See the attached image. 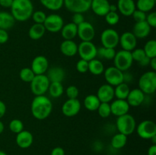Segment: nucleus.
I'll list each match as a JSON object with an SVG mask.
<instances>
[{
	"label": "nucleus",
	"mask_w": 156,
	"mask_h": 155,
	"mask_svg": "<svg viewBox=\"0 0 156 155\" xmlns=\"http://www.w3.org/2000/svg\"><path fill=\"white\" fill-rule=\"evenodd\" d=\"M6 105L2 100H0V119L5 115Z\"/></svg>",
	"instance_id": "nucleus-51"
},
{
	"label": "nucleus",
	"mask_w": 156,
	"mask_h": 155,
	"mask_svg": "<svg viewBox=\"0 0 156 155\" xmlns=\"http://www.w3.org/2000/svg\"><path fill=\"white\" fill-rule=\"evenodd\" d=\"M149 65L152 68V71H156V57L152 58L150 59V62H149Z\"/></svg>",
	"instance_id": "nucleus-56"
},
{
	"label": "nucleus",
	"mask_w": 156,
	"mask_h": 155,
	"mask_svg": "<svg viewBox=\"0 0 156 155\" xmlns=\"http://www.w3.org/2000/svg\"><path fill=\"white\" fill-rule=\"evenodd\" d=\"M139 89L145 94H152L156 91V72L154 71H146L139 79Z\"/></svg>",
	"instance_id": "nucleus-4"
},
{
	"label": "nucleus",
	"mask_w": 156,
	"mask_h": 155,
	"mask_svg": "<svg viewBox=\"0 0 156 155\" xmlns=\"http://www.w3.org/2000/svg\"><path fill=\"white\" fill-rule=\"evenodd\" d=\"M11 14L16 21L24 22L31 18L34 5L31 0H13Z\"/></svg>",
	"instance_id": "nucleus-2"
},
{
	"label": "nucleus",
	"mask_w": 156,
	"mask_h": 155,
	"mask_svg": "<svg viewBox=\"0 0 156 155\" xmlns=\"http://www.w3.org/2000/svg\"><path fill=\"white\" fill-rule=\"evenodd\" d=\"M147 155H156V145L152 144L149 147L147 151Z\"/></svg>",
	"instance_id": "nucleus-55"
},
{
	"label": "nucleus",
	"mask_w": 156,
	"mask_h": 155,
	"mask_svg": "<svg viewBox=\"0 0 156 155\" xmlns=\"http://www.w3.org/2000/svg\"><path fill=\"white\" fill-rule=\"evenodd\" d=\"M133 75L131 74L128 72H123V82L128 84L129 82H130L133 80Z\"/></svg>",
	"instance_id": "nucleus-53"
},
{
	"label": "nucleus",
	"mask_w": 156,
	"mask_h": 155,
	"mask_svg": "<svg viewBox=\"0 0 156 155\" xmlns=\"http://www.w3.org/2000/svg\"><path fill=\"white\" fill-rule=\"evenodd\" d=\"M78 26L74 23L70 22L64 24L61 29V35L64 40H73L77 36Z\"/></svg>",
	"instance_id": "nucleus-26"
},
{
	"label": "nucleus",
	"mask_w": 156,
	"mask_h": 155,
	"mask_svg": "<svg viewBox=\"0 0 156 155\" xmlns=\"http://www.w3.org/2000/svg\"><path fill=\"white\" fill-rule=\"evenodd\" d=\"M77 36L82 41H92L95 36V29L88 21H83L78 25Z\"/></svg>",
	"instance_id": "nucleus-13"
},
{
	"label": "nucleus",
	"mask_w": 156,
	"mask_h": 155,
	"mask_svg": "<svg viewBox=\"0 0 156 155\" xmlns=\"http://www.w3.org/2000/svg\"><path fill=\"white\" fill-rule=\"evenodd\" d=\"M82 104L77 99H68L62 104L61 110L62 114L66 117L76 116L80 112Z\"/></svg>",
	"instance_id": "nucleus-14"
},
{
	"label": "nucleus",
	"mask_w": 156,
	"mask_h": 155,
	"mask_svg": "<svg viewBox=\"0 0 156 155\" xmlns=\"http://www.w3.org/2000/svg\"><path fill=\"white\" fill-rule=\"evenodd\" d=\"M110 12H117V5H110Z\"/></svg>",
	"instance_id": "nucleus-57"
},
{
	"label": "nucleus",
	"mask_w": 156,
	"mask_h": 155,
	"mask_svg": "<svg viewBox=\"0 0 156 155\" xmlns=\"http://www.w3.org/2000/svg\"><path fill=\"white\" fill-rule=\"evenodd\" d=\"M146 56L150 59L156 57V40L152 39L146 43L143 48Z\"/></svg>",
	"instance_id": "nucleus-37"
},
{
	"label": "nucleus",
	"mask_w": 156,
	"mask_h": 155,
	"mask_svg": "<svg viewBox=\"0 0 156 155\" xmlns=\"http://www.w3.org/2000/svg\"><path fill=\"white\" fill-rule=\"evenodd\" d=\"M116 51L115 49L106 48V47H100L97 50V56L105 59L107 60H112L115 56Z\"/></svg>",
	"instance_id": "nucleus-36"
},
{
	"label": "nucleus",
	"mask_w": 156,
	"mask_h": 155,
	"mask_svg": "<svg viewBox=\"0 0 156 155\" xmlns=\"http://www.w3.org/2000/svg\"><path fill=\"white\" fill-rule=\"evenodd\" d=\"M146 99V94L139 88L130 90L126 98V101L130 106L136 107L143 104Z\"/></svg>",
	"instance_id": "nucleus-19"
},
{
	"label": "nucleus",
	"mask_w": 156,
	"mask_h": 155,
	"mask_svg": "<svg viewBox=\"0 0 156 155\" xmlns=\"http://www.w3.org/2000/svg\"><path fill=\"white\" fill-rule=\"evenodd\" d=\"M110 105H111V114L117 117L128 113L130 107L126 100H120V99L112 100Z\"/></svg>",
	"instance_id": "nucleus-18"
},
{
	"label": "nucleus",
	"mask_w": 156,
	"mask_h": 155,
	"mask_svg": "<svg viewBox=\"0 0 156 155\" xmlns=\"http://www.w3.org/2000/svg\"><path fill=\"white\" fill-rule=\"evenodd\" d=\"M152 27L148 24L146 21L141 22H136L133 28L132 33L135 35L137 39H143L150 34Z\"/></svg>",
	"instance_id": "nucleus-23"
},
{
	"label": "nucleus",
	"mask_w": 156,
	"mask_h": 155,
	"mask_svg": "<svg viewBox=\"0 0 156 155\" xmlns=\"http://www.w3.org/2000/svg\"><path fill=\"white\" fill-rule=\"evenodd\" d=\"M119 44L121 46L122 50L131 52L136 48L137 38L132 32L126 31L120 36Z\"/></svg>",
	"instance_id": "nucleus-15"
},
{
	"label": "nucleus",
	"mask_w": 156,
	"mask_h": 155,
	"mask_svg": "<svg viewBox=\"0 0 156 155\" xmlns=\"http://www.w3.org/2000/svg\"><path fill=\"white\" fill-rule=\"evenodd\" d=\"M30 68L36 74H44L49 68V62L44 56H37L32 60Z\"/></svg>",
	"instance_id": "nucleus-16"
},
{
	"label": "nucleus",
	"mask_w": 156,
	"mask_h": 155,
	"mask_svg": "<svg viewBox=\"0 0 156 155\" xmlns=\"http://www.w3.org/2000/svg\"><path fill=\"white\" fill-rule=\"evenodd\" d=\"M88 71L94 75H101L105 71L103 62L97 59H91L88 62Z\"/></svg>",
	"instance_id": "nucleus-30"
},
{
	"label": "nucleus",
	"mask_w": 156,
	"mask_h": 155,
	"mask_svg": "<svg viewBox=\"0 0 156 155\" xmlns=\"http://www.w3.org/2000/svg\"><path fill=\"white\" fill-rule=\"evenodd\" d=\"M17 145L22 149H27L32 145L34 142V136L29 131L23 130L16 134L15 138Z\"/></svg>",
	"instance_id": "nucleus-21"
},
{
	"label": "nucleus",
	"mask_w": 156,
	"mask_h": 155,
	"mask_svg": "<svg viewBox=\"0 0 156 155\" xmlns=\"http://www.w3.org/2000/svg\"><path fill=\"white\" fill-rule=\"evenodd\" d=\"M146 21L148 23L151 27H156V12H152L149 14L146 15Z\"/></svg>",
	"instance_id": "nucleus-47"
},
{
	"label": "nucleus",
	"mask_w": 156,
	"mask_h": 155,
	"mask_svg": "<svg viewBox=\"0 0 156 155\" xmlns=\"http://www.w3.org/2000/svg\"><path fill=\"white\" fill-rule=\"evenodd\" d=\"M116 127L120 133L128 136L133 133L134 131L136 130V122L132 115L126 113L117 117L116 121Z\"/></svg>",
	"instance_id": "nucleus-3"
},
{
	"label": "nucleus",
	"mask_w": 156,
	"mask_h": 155,
	"mask_svg": "<svg viewBox=\"0 0 156 155\" xmlns=\"http://www.w3.org/2000/svg\"><path fill=\"white\" fill-rule=\"evenodd\" d=\"M156 0H137L136 7L138 10L145 12H149L154 9Z\"/></svg>",
	"instance_id": "nucleus-34"
},
{
	"label": "nucleus",
	"mask_w": 156,
	"mask_h": 155,
	"mask_svg": "<svg viewBox=\"0 0 156 155\" xmlns=\"http://www.w3.org/2000/svg\"><path fill=\"white\" fill-rule=\"evenodd\" d=\"M117 11L122 15L126 17L132 16L134 11L136 9L134 0H118L117 4Z\"/></svg>",
	"instance_id": "nucleus-22"
},
{
	"label": "nucleus",
	"mask_w": 156,
	"mask_h": 155,
	"mask_svg": "<svg viewBox=\"0 0 156 155\" xmlns=\"http://www.w3.org/2000/svg\"><path fill=\"white\" fill-rule=\"evenodd\" d=\"M50 81L44 74H36L30 83V91L35 96L44 95L47 92Z\"/></svg>",
	"instance_id": "nucleus-5"
},
{
	"label": "nucleus",
	"mask_w": 156,
	"mask_h": 155,
	"mask_svg": "<svg viewBox=\"0 0 156 155\" xmlns=\"http://www.w3.org/2000/svg\"><path fill=\"white\" fill-rule=\"evenodd\" d=\"M114 64L116 68L120 69L122 71H126L131 68L133 63L131 52L126 50H119L116 52L115 56L114 58Z\"/></svg>",
	"instance_id": "nucleus-6"
},
{
	"label": "nucleus",
	"mask_w": 156,
	"mask_h": 155,
	"mask_svg": "<svg viewBox=\"0 0 156 155\" xmlns=\"http://www.w3.org/2000/svg\"><path fill=\"white\" fill-rule=\"evenodd\" d=\"M98 115L101 118H108L111 115V109L110 103H101V102L97 109Z\"/></svg>",
	"instance_id": "nucleus-39"
},
{
	"label": "nucleus",
	"mask_w": 156,
	"mask_h": 155,
	"mask_svg": "<svg viewBox=\"0 0 156 155\" xmlns=\"http://www.w3.org/2000/svg\"><path fill=\"white\" fill-rule=\"evenodd\" d=\"M129 91H130V88L128 84L125 82H122L121 84L114 87V96L117 99L126 100Z\"/></svg>",
	"instance_id": "nucleus-31"
},
{
	"label": "nucleus",
	"mask_w": 156,
	"mask_h": 155,
	"mask_svg": "<svg viewBox=\"0 0 156 155\" xmlns=\"http://www.w3.org/2000/svg\"><path fill=\"white\" fill-rule=\"evenodd\" d=\"M53 110V103L45 95L35 96L30 105V112L36 119L44 120L50 116Z\"/></svg>",
	"instance_id": "nucleus-1"
},
{
	"label": "nucleus",
	"mask_w": 156,
	"mask_h": 155,
	"mask_svg": "<svg viewBox=\"0 0 156 155\" xmlns=\"http://www.w3.org/2000/svg\"><path fill=\"white\" fill-rule=\"evenodd\" d=\"M46 75L50 82H62L65 78L66 72L61 67L54 66L48 68Z\"/></svg>",
	"instance_id": "nucleus-25"
},
{
	"label": "nucleus",
	"mask_w": 156,
	"mask_h": 155,
	"mask_svg": "<svg viewBox=\"0 0 156 155\" xmlns=\"http://www.w3.org/2000/svg\"><path fill=\"white\" fill-rule=\"evenodd\" d=\"M137 135L145 140H151L156 135V124L152 120L146 119L136 126Z\"/></svg>",
	"instance_id": "nucleus-7"
},
{
	"label": "nucleus",
	"mask_w": 156,
	"mask_h": 155,
	"mask_svg": "<svg viewBox=\"0 0 156 155\" xmlns=\"http://www.w3.org/2000/svg\"><path fill=\"white\" fill-rule=\"evenodd\" d=\"M91 0H64L63 5L72 13H85L91 8Z\"/></svg>",
	"instance_id": "nucleus-10"
},
{
	"label": "nucleus",
	"mask_w": 156,
	"mask_h": 155,
	"mask_svg": "<svg viewBox=\"0 0 156 155\" xmlns=\"http://www.w3.org/2000/svg\"><path fill=\"white\" fill-rule=\"evenodd\" d=\"M84 106L85 109L91 112L97 111L99 105H100L101 101L98 98L97 95L95 94H89L87 95L84 99Z\"/></svg>",
	"instance_id": "nucleus-29"
},
{
	"label": "nucleus",
	"mask_w": 156,
	"mask_h": 155,
	"mask_svg": "<svg viewBox=\"0 0 156 155\" xmlns=\"http://www.w3.org/2000/svg\"><path fill=\"white\" fill-rule=\"evenodd\" d=\"M46 29L43 24H34L31 25L28 30V36L33 40H38L44 36Z\"/></svg>",
	"instance_id": "nucleus-27"
},
{
	"label": "nucleus",
	"mask_w": 156,
	"mask_h": 155,
	"mask_svg": "<svg viewBox=\"0 0 156 155\" xmlns=\"http://www.w3.org/2000/svg\"><path fill=\"white\" fill-rule=\"evenodd\" d=\"M127 143V136L123 134L118 133L115 134L112 137L111 141V144L114 149H121L125 147Z\"/></svg>",
	"instance_id": "nucleus-33"
},
{
	"label": "nucleus",
	"mask_w": 156,
	"mask_h": 155,
	"mask_svg": "<svg viewBox=\"0 0 156 155\" xmlns=\"http://www.w3.org/2000/svg\"><path fill=\"white\" fill-rule=\"evenodd\" d=\"M109 155H114V154H109Z\"/></svg>",
	"instance_id": "nucleus-60"
},
{
	"label": "nucleus",
	"mask_w": 156,
	"mask_h": 155,
	"mask_svg": "<svg viewBox=\"0 0 156 155\" xmlns=\"http://www.w3.org/2000/svg\"><path fill=\"white\" fill-rule=\"evenodd\" d=\"M105 21L109 25L114 26L120 21V15L117 12H109L105 16Z\"/></svg>",
	"instance_id": "nucleus-41"
},
{
	"label": "nucleus",
	"mask_w": 156,
	"mask_h": 155,
	"mask_svg": "<svg viewBox=\"0 0 156 155\" xmlns=\"http://www.w3.org/2000/svg\"><path fill=\"white\" fill-rule=\"evenodd\" d=\"M0 155H7V153L3 151V150H0Z\"/></svg>",
	"instance_id": "nucleus-59"
},
{
	"label": "nucleus",
	"mask_w": 156,
	"mask_h": 155,
	"mask_svg": "<svg viewBox=\"0 0 156 155\" xmlns=\"http://www.w3.org/2000/svg\"><path fill=\"white\" fill-rule=\"evenodd\" d=\"M60 51L67 57H73L78 53V45L73 40H64L60 44Z\"/></svg>",
	"instance_id": "nucleus-24"
},
{
	"label": "nucleus",
	"mask_w": 156,
	"mask_h": 155,
	"mask_svg": "<svg viewBox=\"0 0 156 155\" xmlns=\"http://www.w3.org/2000/svg\"><path fill=\"white\" fill-rule=\"evenodd\" d=\"M13 0H0V6L3 8H11Z\"/></svg>",
	"instance_id": "nucleus-52"
},
{
	"label": "nucleus",
	"mask_w": 156,
	"mask_h": 155,
	"mask_svg": "<svg viewBox=\"0 0 156 155\" xmlns=\"http://www.w3.org/2000/svg\"><path fill=\"white\" fill-rule=\"evenodd\" d=\"M85 21V18H84L83 14L82 13H73V18H72V22L74 23L76 25H79L81 23Z\"/></svg>",
	"instance_id": "nucleus-48"
},
{
	"label": "nucleus",
	"mask_w": 156,
	"mask_h": 155,
	"mask_svg": "<svg viewBox=\"0 0 156 155\" xmlns=\"http://www.w3.org/2000/svg\"><path fill=\"white\" fill-rule=\"evenodd\" d=\"M76 69L79 73H86L88 71V62L81 59L76 63Z\"/></svg>",
	"instance_id": "nucleus-45"
},
{
	"label": "nucleus",
	"mask_w": 156,
	"mask_h": 155,
	"mask_svg": "<svg viewBox=\"0 0 156 155\" xmlns=\"http://www.w3.org/2000/svg\"><path fill=\"white\" fill-rule=\"evenodd\" d=\"M119 40L120 35L114 29L107 28L102 31L101 35V42L102 46L115 49L119 45Z\"/></svg>",
	"instance_id": "nucleus-9"
},
{
	"label": "nucleus",
	"mask_w": 156,
	"mask_h": 155,
	"mask_svg": "<svg viewBox=\"0 0 156 155\" xmlns=\"http://www.w3.org/2000/svg\"><path fill=\"white\" fill-rule=\"evenodd\" d=\"M131 55L133 62L135 61L138 63L141 62L145 57H146V55L143 48H135L133 51H131Z\"/></svg>",
	"instance_id": "nucleus-42"
},
{
	"label": "nucleus",
	"mask_w": 156,
	"mask_h": 155,
	"mask_svg": "<svg viewBox=\"0 0 156 155\" xmlns=\"http://www.w3.org/2000/svg\"><path fill=\"white\" fill-rule=\"evenodd\" d=\"M50 155H65V150L61 147H56L51 150Z\"/></svg>",
	"instance_id": "nucleus-50"
},
{
	"label": "nucleus",
	"mask_w": 156,
	"mask_h": 155,
	"mask_svg": "<svg viewBox=\"0 0 156 155\" xmlns=\"http://www.w3.org/2000/svg\"><path fill=\"white\" fill-rule=\"evenodd\" d=\"M47 91L53 98H59L63 94L64 87L62 82H50Z\"/></svg>",
	"instance_id": "nucleus-32"
},
{
	"label": "nucleus",
	"mask_w": 156,
	"mask_h": 155,
	"mask_svg": "<svg viewBox=\"0 0 156 155\" xmlns=\"http://www.w3.org/2000/svg\"><path fill=\"white\" fill-rule=\"evenodd\" d=\"M110 5L108 0H91L90 9L98 16L105 17L110 12Z\"/></svg>",
	"instance_id": "nucleus-20"
},
{
	"label": "nucleus",
	"mask_w": 156,
	"mask_h": 155,
	"mask_svg": "<svg viewBox=\"0 0 156 155\" xmlns=\"http://www.w3.org/2000/svg\"><path fill=\"white\" fill-rule=\"evenodd\" d=\"M66 94L68 99H77L79 94V90L75 85H69L66 89Z\"/></svg>",
	"instance_id": "nucleus-44"
},
{
	"label": "nucleus",
	"mask_w": 156,
	"mask_h": 155,
	"mask_svg": "<svg viewBox=\"0 0 156 155\" xmlns=\"http://www.w3.org/2000/svg\"><path fill=\"white\" fill-rule=\"evenodd\" d=\"M105 79L107 84L115 87L123 82V71H120L115 66H110L104 71Z\"/></svg>",
	"instance_id": "nucleus-12"
},
{
	"label": "nucleus",
	"mask_w": 156,
	"mask_h": 155,
	"mask_svg": "<svg viewBox=\"0 0 156 155\" xmlns=\"http://www.w3.org/2000/svg\"><path fill=\"white\" fill-rule=\"evenodd\" d=\"M35 74L30 68H23L19 72V78L22 81L26 83H30L34 78Z\"/></svg>",
	"instance_id": "nucleus-38"
},
{
	"label": "nucleus",
	"mask_w": 156,
	"mask_h": 155,
	"mask_svg": "<svg viewBox=\"0 0 156 155\" xmlns=\"http://www.w3.org/2000/svg\"><path fill=\"white\" fill-rule=\"evenodd\" d=\"M4 129H5L4 123L0 120V134H2L3 132H4Z\"/></svg>",
	"instance_id": "nucleus-58"
},
{
	"label": "nucleus",
	"mask_w": 156,
	"mask_h": 155,
	"mask_svg": "<svg viewBox=\"0 0 156 155\" xmlns=\"http://www.w3.org/2000/svg\"><path fill=\"white\" fill-rule=\"evenodd\" d=\"M9 39V35L7 30L0 29V44H4L8 42Z\"/></svg>",
	"instance_id": "nucleus-49"
},
{
	"label": "nucleus",
	"mask_w": 156,
	"mask_h": 155,
	"mask_svg": "<svg viewBox=\"0 0 156 155\" xmlns=\"http://www.w3.org/2000/svg\"><path fill=\"white\" fill-rule=\"evenodd\" d=\"M132 17L133 18L134 21L136 22H141V21H146V13L140 10H138V9H136L133 13Z\"/></svg>",
	"instance_id": "nucleus-46"
},
{
	"label": "nucleus",
	"mask_w": 156,
	"mask_h": 155,
	"mask_svg": "<svg viewBox=\"0 0 156 155\" xmlns=\"http://www.w3.org/2000/svg\"><path fill=\"white\" fill-rule=\"evenodd\" d=\"M15 18L12 14L7 12H0V29L9 30L11 29L15 23Z\"/></svg>",
	"instance_id": "nucleus-28"
},
{
	"label": "nucleus",
	"mask_w": 156,
	"mask_h": 155,
	"mask_svg": "<svg viewBox=\"0 0 156 155\" xmlns=\"http://www.w3.org/2000/svg\"><path fill=\"white\" fill-rule=\"evenodd\" d=\"M96 46L91 41H82L78 45V54L80 58L88 62L97 57Z\"/></svg>",
	"instance_id": "nucleus-8"
},
{
	"label": "nucleus",
	"mask_w": 156,
	"mask_h": 155,
	"mask_svg": "<svg viewBox=\"0 0 156 155\" xmlns=\"http://www.w3.org/2000/svg\"><path fill=\"white\" fill-rule=\"evenodd\" d=\"M43 24L47 31L50 33H58L63 27L64 21L63 18L59 15L51 14L47 15V18Z\"/></svg>",
	"instance_id": "nucleus-11"
},
{
	"label": "nucleus",
	"mask_w": 156,
	"mask_h": 155,
	"mask_svg": "<svg viewBox=\"0 0 156 155\" xmlns=\"http://www.w3.org/2000/svg\"><path fill=\"white\" fill-rule=\"evenodd\" d=\"M31 18L34 23L36 24H44V21H45L46 18H47V15L43 11H34L33 14L31 15Z\"/></svg>",
	"instance_id": "nucleus-43"
},
{
	"label": "nucleus",
	"mask_w": 156,
	"mask_h": 155,
	"mask_svg": "<svg viewBox=\"0 0 156 155\" xmlns=\"http://www.w3.org/2000/svg\"><path fill=\"white\" fill-rule=\"evenodd\" d=\"M150 58L149 57H145L144 59H143V60L141 61V62H139V64H140L141 66H143V67H146V66H148V65H149V62H150Z\"/></svg>",
	"instance_id": "nucleus-54"
},
{
	"label": "nucleus",
	"mask_w": 156,
	"mask_h": 155,
	"mask_svg": "<svg viewBox=\"0 0 156 155\" xmlns=\"http://www.w3.org/2000/svg\"><path fill=\"white\" fill-rule=\"evenodd\" d=\"M96 95L101 103H110L115 97L114 87L108 84H104L99 87Z\"/></svg>",
	"instance_id": "nucleus-17"
},
{
	"label": "nucleus",
	"mask_w": 156,
	"mask_h": 155,
	"mask_svg": "<svg viewBox=\"0 0 156 155\" xmlns=\"http://www.w3.org/2000/svg\"><path fill=\"white\" fill-rule=\"evenodd\" d=\"M44 7L50 11H58L63 6L64 0H40Z\"/></svg>",
	"instance_id": "nucleus-35"
},
{
	"label": "nucleus",
	"mask_w": 156,
	"mask_h": 155,
	"mask_svg": "<svg viewBox=\"0 0 156 155\" xmlns=\"http://www.w3.org/2000/svg\"><path fill=\"white\" fill-rule=\"evenodd\" d=\"M9 129L12 132L18 134L24 130V123L18 119H14L9 122Z\"/></svg>",
	"instance_id": "nucleus-40"
}]
</instances>
